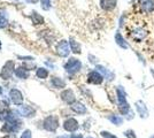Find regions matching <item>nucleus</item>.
I'll return each instance as SVG.
<instances>
[{"label": "nucleus", "mask_w": 154, "mask_h": 138, "mask_svg": "<svg viewBox=\"0 0 154 138\" xmlns=\"http://www.w3.org/2000/svg\"><path fill=\"white\" fill-rule=\"evenodd\" d=\"M99 6L103 12H113L117 7V0H100Z\"/></svg>", "instance_id": "1a4fd4ad"}, {"label": "nucleus", "mask_w": 154, "mask_h": 138, "mask_svg": "<svg viewBox=\"0 0 154 138\" xmlns=\"http://www.w3.org/2000/svg\"><path fill=\"white\" fill-rule=\"evenodd\" d=\"M96 70H98V72H100L103 77H105V79H107L108 82H112V81H114V78H115V74H114L113 72H110L108 68H106L105 66L97 65Z\"/></svg>", "instance_id": "9b49d317"}, {"label": "nucleus", "mask_w": 154, "mask_h": 138, "mask_svg": "<svg viewBox=\"0 0 154 138\" xmlns=\"http://www.w3.org/2000/svg\"><path fill=\"white\" fill-rule=\"evenodd\" d=\"M107 118L116 127H121L123 124V122H124V118L122 115H119V114H108Z\"/></svg>", "instance_id": "a211bd4d"}, {"label": "nucleus", "mask_w": 154, "mask_h": 138, "mask_svg": "<svg viewBox=\"0 0 154 138\" xmlns=\"http://www.w3.org/2000/svg\"><path fill=\"white\" fill-rule=\"evenodd\" d=\"M117 111L120 113V115H122L127 121H131L136 116L135 111L131 108V106L128 101L124 103V104H117Z\"/></svg>", "instance_id": "f257e3e1"}, {"label": "nucleus", "mask_w": 154, "mask_h": 138, "mask_svg": "<svg viewBox=\"0 0 154 138\" xmlns=\"http://www.w3.org/2000/svg\"><path fill=\"white\" fill-rule=\"evenodd\" d=\"M81 68H82V62L76 58H70L68 60V62L64 65L66 72L69 74H76L81 70Z\"/></svg>", "instance_id": "7ed1b4c3"}, {"label": "nucleus", "mask_w": 154, "mask_h": 138, "mask_svg": "<svg viewBox=\"0 0 154 138\" xmlns=\"http://www.w3.org/2000/svg\"><path fill=\"white\" fill-rule=\"evenodd\" d=\"M21 138H31V131L30 130H26V131L22 133Z\"/></svg>", "instance_id": "c756f323"}, {"label": "nucleus", "mask_w": 154, "mask_h": 138, "mask_svg": "<svg viewBox=\"0 0 154 138\" xmlns=\"http://www.w3.org/2000/svg\"><path fill=\"white\" fill-rule=\"evenodd\" d=\"M103 79H105V77L98 70H91L88 74V76H86V82L89 84H93V85H100V84H103Z\"/></svg>", "instance_id": "20e7f679"}, {"label": "nucleus", "mask_w": 154, "mask_h": 138, "mask_svg": "<svg viewBox=\"0 0 154 138\" xmlns=\"http://www.w3.org/2000/svg\"><path fill=\"white\" fill-rule=\"evenodd\" d=\"M57 51H58V54L61 57V58H67L70 53V45L67 40H60L58 44V47H57Z\"/></svg>", "instance_id": "423d86ee"}, {"label": "nucleus", "mask_w": 154, "mask_h": 138, "mask_svg": "<svg viewBox=\"0 0 154 138\" xmlns=\"http://www.w3.org/2000/svg\"><path fill=\"white\" fill-rule=\"evenodd\" d=\"M135 109L136 114L141 118V120H146L149 116V111H148V107L146 105V103L144 100H137L135 103Z\"/></svg>", "instance_id": "f03ea898"}, {"label": "nucleus", "mask_w": 154, "mask_h": 138, "mask_svg": "<svg viewBox=\"0 0 154 138\" xmlns=\"http://www.w3.org/2000/svg\"><path fill=\"white\" fill-rule=\"evenodd\" d=\"M114 38H115L116 45L119 46L120 48H122V50H129V48H130V44H129L128 41H127V39L124 38V36L121 33V31H116Z\"/></svg>", "instance_id": "f8f14e48"}, {"label": "nucleus", "mask_w": 154, "mask_h": 138, "mask_svg": "<svg viewBox=\"0 0 154 138\" xmlns=\"http://www.w3.org/2000/svg\"><path fill=\"white\" fill-rule=\"evenodd\" d=\"M61 99L63 100L66 104L68 105H72L75 101H76V97H75V93L72 92V90L70 89H67L61 93Z\"/></svg>", "instance_id": "4468645a"}, {"label": "nucleus", "mask_w": 154, "mask_h": 138, "mask_svg": "<svg viewBox=\"0 0 154 138\" xmlns=\"http://www.w3.org/2000/svg\"><path fill=\"white\" fill-rule=\"evenodd\" d=\"M20 113L23 115V116H26V118H30V116H33V114H35V109L31 108L30 106H21V108H20Z\"/></svg>", "instance_id": "6ab92c4d"}, {"label": "nucleus", "mask_w": 154, "mask_h": 138, "mask_svg": "<svg viewBox=\"0 0 154 138\" xmlns=\"http://www.w3.org/2000/svg\"><path fill=\"white\" fill-rule=\"evenodd\" d=\"M135 53H136V55H137V58H138V60L140 61L144 66H146V61H145V59L143 58V55H141L140 53H139V52H135Z\"/></svg>", "instance_id": "c85d7f7f"}, {"label": "nucleus", "mask_w": 154, "mask_h": 138, "mask_svg": "<svg viewBox=\"0 0 154 138\" xmlns=\"http://www.w3.org/2000/svg\"><path fill=\"white\" fill-rule=\"evenodd\" d=\"M7 106H8V104H7L6 101H0V111H4V109H6Z\"/></svg>", "instance_id": "7c9ffc66"}, {"label": "nucleus", "mask_w": 154, "mask_h": 138, "mask_svg": "<svg viewBox=\"0 0 154 138\" xmlns=\"http://www.w3.org/2000/svg\"><path fill=\"white\" fill-rule=\"evenodd\" d=\"M70 108L72 112L76 113V114H79V115H85V114L88 113L86 106H84L83 104L79 103V101H75V103L70 106Z\"/></svg>", "instance_id": "dca6fc26"}, {"label": "nucleus", "mask_w": 154, "mask_h": 138, "mask_svg": "<svg viewBox=\"0 0 154 138\" xmlns=\"http://www.w3.org/2000/svg\"><path fill=\"white\" fill-rule=\"evenodd\" d=\"M130 36H131V38L135 40V41L140 43V41H143L148 36V31L146 29H144L143 26H137V28H135L131 31Z\"/></svg>", "instance_id": "39448f33"}, {"label": "nucleus", "mask_w": 154, "mask_h": 138, "mask_svg": "<svg viewBox=\"0 0 154 138\" xmlns=\"http://www.w3.org/2000/svg\"><path fill=\"white\" fill-rule=\"evenodd\" d=\"M59 127V120L55 116H48L44 121V128L48 131H55Z\"/></svg>", "instance_id": "0eeeda50"}, {"label": "nucleus", "mask_w": 154, "mask_h": 138, "mask_svg": "<svg viewBox=\"0 0 154 138\" xmlns=\"http://www.w3.org/2000/svg\"><path fill=\"white\" fill-rule=\"evenodd\" d=\"M115 94H116V101L117 104H124L128 100V93L125 91V89L122 85H117L115 87Z\"/></svg>", "instance_id": "6e6552de"}, {"label": "nucleus", "mask_w": 154, "mask_h": 138, "mask_svg": "<svg viewBox=\"0 0 154 138\" xmlns=\"http://www.w3.org/2000/svg\"><path fill=\"white\" fill-rule=\"evenodd\" d=\"M100 136L103 138H119L114 133H112V132L107 131V130H103V131L100 132Z\"/></svg>", "instance_id": "bb28decb"}, {"label": "nucleus", "mask_w": 154, "mask_h": 138, "mask_svg": "<svg viewBox=\"0 0 154 138\" xmlns=\"http://www.w3.org/2000/svg\"><path fill=\"white\" fill-rule=\"evenodd\" d=\"M149 138H154V135H151V136H149Z\"/></svg>", "instance_id": "72a5a7b5"}, {"label": "nucleus", "mask_w": 154, "mask_h": 138, "mask_svg": "<svg viewBox=\"0 0 154 138\" xmlns=\"http://www.w3.org/2000/svg\"><path fill=\"white\" fill-rule=\"evenodd\" d=\"M37 76H38L39 78H46L47 76H48V72L46 70L45 68H39L38 70H37Z\"/></svg>", "instance_id": "393cba45"}, {"label": "nucleus", "mask_w": 154, "mask_h": 138, "mask_svg": "<svg viewBox=\"0 0 154 138\" xmlns=\"http://www.w3.org/2000/svg\"><path fill=\"white\" fill-rule=\"evenodd\" d=\"M124 137L125 138H137V133L134 129H127L125 131L123 132Z\"/></svg>", "instance_id": "b1692460"}, {"label": "nucleus", "mask_w": 154, "mask_h": 138, "mask_svg": "<svg viewBox=\"0 0 154 138\" xmlns=\"http://www.w3.org/2000/svg\"><path fill=\"white\" fill-rule=\"evenodd\" d=\"M0 48H1V41H0Z\"/></svg>", "instance_id": "f704fd0d"}, {"label": "nucleus", "mask_w": 154, "mask_h": 138, "mask_svg": "<svg viewBox=\"0 0 154 138\" xmlns=\"http://www.w3.org/2000/svg\"><path fill=\"white\" fill-rule=\"evenodd\" d=\"M13 68H14L13 61H8V62H6V65H5V67L2 68L1 74H0L1 78L2 79H9L11 78V77H12V74H13Z\"/></svg>", "instance_id": "ddd939ff"}, {"label": "nucleus", "mask_w": 154, "mask_h": 138, "mask_svg": "<svg viewBox=\"0 0 154 138\" xmlns=\"http://www.w3.org/2000/svg\"><path fill=\"white\" fill-rule=\"evenodd\" d=\"M131 1H132V2H139V4H140L143 0H131Z\"/></svg>", "instance_id": "473e14b6"}, {"label": "nucleus", "mask_w": 154, "mask_h": 138, "mask_svg": "<svg viewBox=\"0 0 154 138\" xmlns=\"http://www.w3.org/2000/svg\"><path fill=\"white\" fill-rule=\"evenodd\" d=\"M63 128H64V130H66V131L75 132V131H77V130H78L79 124H78V122H77L76 118H67V120L64 121Z\"/></svg>", "instance_id": "9d476101"}, {"label": "nucleus", "mask_w": 154, "mask_h": 138, "mask_svg": "<svg viewBox=\"0 0 154 138\" xmlns=\"http://www.w3.org/2000/svg\"><path fill=\"white\" fill-rule=\"evenodd\" d=\"M51 83L52 85H53V87H57V89L66 87V82L62 78H59V77H53Z\"/></svg>", "instance_id": "412c9836"}, {"label": "nucleus", "mask_w": 154, "mask_h": 138, "mask_svg": "<svg viewBox=\"0 0 154 138\" xmlns=\"http://www.w3.org/2000/svg\"><path fill=\"white\" fill-rule=\"evenodd\" d=\"M15 74H16V76L19 77V78H28L29 77V72H28V69L26 68H19V69H16L15 70Z\"/></svg>", "instance_id": "4be33fe9"}, {"label": "nucleus", "mask_w": 154, "mask_h": 138, "mask_svg": "<svg viewBox=\"0 0 154 138\" xmlns=\"http://www.w3.org/2000/svg\"><path fill=\"white\" fill-rule=\"evenodd\" d=\"M31 20L33 22V24H42V23H44V20H43V17L38 15V14L36 13V12H32L31 14Z\"/></svg>", "instance_id": "5701e85b"}, {"label": "nucleus", "mask_w": 154, "mask_h": 138, "mask_svg": "<svg viewBox=\"0 0 154 138\" xmlns=\"http://www.w3.org/2000/svg\"><path fill=\"white\" fill-rule=\"evenodd\" d=\"M7 26V15L0 12V28H5Z\"/></svg>", "instance_id": "a878e982"}, {"label": "nucleus", "mask_w": 154, "mask_h": 138, "mask_svg": "<svg viewBox=\"0 0 154 138\" xmlns=\"http://www.w3.org/2000/svg\"><path fill=\"white\" fill-rule=\"evenodd\" d=\"M90 138H91V137H90Z\"/></svg>", "instance_id": "c9c22d12"}, {"label": "nucleus", "mask_w": 154, "mask_h": 138, "mask_svg": "<svg viewBox=\"0 0 154 138\" xmlns=\"http://www.w3.org/2000/svg\"><path fill=\"white\" fill-rule=\"evenodd\" d=\"M4 138H15V135H13V133H8V135H6Z\"/></svg>", "instance_id": "2f4dec72"}, {"label": "nucleus", "mask_w": 154, "mask_h": 138, "mask_svg": "<svg viewBox=\"0 0 154 138\" xmlns=\"http://www.w3.org/2000/svg\"><path fill=\"white\" fill-rule=\"evenodd\" d=\"M9 94H11L12 101H13L15 105H21V104H22V101H23V96H22V93H21L17 89L11 90Z\"/></svg>", "instance_id": "f3484780"}, {"label": "nucleus", "mask_w": 154, "mask_h": 138, "mask_svg": "<svg viewBox=\"0 0 154 138\" xmlns=\"http://www.w3.org/2000/svg\"><path fill=\"white\" fill-rule=\"evenodd\" d=\"M140 11L145 14L154 13V0H143L140 4Z\"/></svg>", "instance_id": "2eb2a0df"}, {"label": "nucleus", "mask_w": 154, "mask_h": 138, "mask_svg": "<svg viewBox=\"0 0 154 138\" xmlns=\"http://www.w3.org/2000/svg\"><path fill=\"white\" fill-rule=\"evenodd\" d=\"M69 45H70V50L72 53H75V54H81V45H79V43L75 40L74 38H70L69 39Z\"/></svg>", "instance_id": "aec40b11"}, {"label": "nucleus", "mask_w": 154, "mask_h": 138, "mask_svg": "<svg viewBox=\"0 0 154 138\" xmlns=\"http://www.w3.org/2000/svg\"><path fill=\"white\" fill-rule=\"evenodd\" d=\"M40 2H42V7H43V9H50V7H51V1L50 0H40Z\"/></svg>", "instance_id": "cd10ccee"}]
</instances>
